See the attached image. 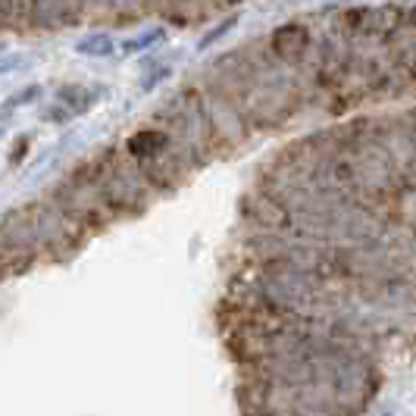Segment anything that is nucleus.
Here are the masks:
<instances>
[{"label":"nucleus","mask_w":416,"mask_h":416,"mask_svg":"<svg viewBox=\"0 0 416 416\" xmlns=\"http://www.w3.org/2000/svg\"><path fill=\"white\" fill-rule=\"evenodd\" d=\"M166 75H169V69H166V66H160V73H154V75L144 82V91H151L154 85H156V82H163V78H166Z\"/></svg>","instance_id":"nucleus-6"},{"label":"nucleus","mask_w":416,"mask_h":416,"mask_svg":"<svg viewBox=\"0 0 416 416\" xmlns=\"http://www.w3.org/2000/svg\"><path fill=\"white\" fill-rule=\"evenodd\" d=\"M235 26H238V13H235V16H225V19L219 22V26H213V28H210L207 35L201 38V44H198V47H201V50H207L210 44H216L219 38H225V35H229V31H232Z\"/></svg>","instance_id":"nucleus-3"},{"label":"nucleus","mask_w":416,"mask_h":416,"mask_svg":"<svg viewBox=\"0 0 416 416\" xmlns=\"http://www.w3.org/2000/svg\"><path fill=\"white\" fill-rule=\"evenodd\" d=\"M88 91L85 85H66V88H60V94H57V100L63 107H69L73 113L78 116V113H85V110H91L94 104H97V94H91V97H82V94Z\"/></svg>","instance_id":"nucleus-1"},{"label":"nucleus","mask_w":416,"mask_h":416,"mask_svg":"<svg viewBox=\"0 0 416 416\" xmlns=\"http://www.w3.org/2000/svg\"><path fill=\"white\" fill-rule=\"evenodd\" d=\"M78 53H88V57H110L113 53V41L110 35H94L88 41L78 44Z\"/></svg>","instance_id":"nucleus-2"},{"label":"nucleus","mask_w":416,"mask_h":416,"mask_svg":"<svg viewBox=\"0 0 416 416\" xmlns=\"http://www.w3.org/2000/svg\"><path fill=\"white\" fill-rule=\"evenodd\" d=\"M35 94H38V88H26V91H22V97H16V100H6V104H4V110H13V107L26 104V100H31V97H35Z\"/></svg>","instance_id":"nucleus-5"},{"label":"nucleus","mask_w":416,"mask_h":416,"mask_svg":"<svg viewBox=\"0 0 416 416\" xmlns=\"http://www.w3.org/2000/svg\"><path fill=\"white\" fill-rule=\"evenodd\" d=\"M166 38V28H154V31H147V35H141L138 41H125L122 50L125 53H135V50H144V47H151L154 41H163Z\"/></svg>","instance_id":"nucleus-4"}]
</instances>
